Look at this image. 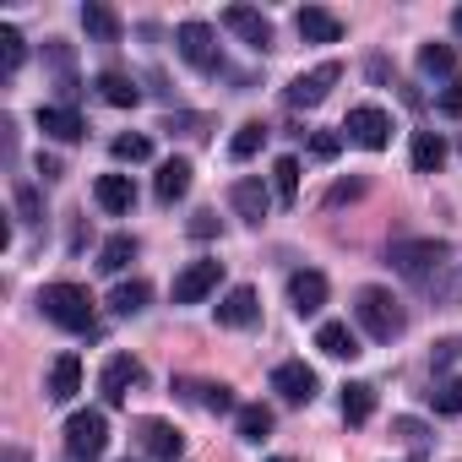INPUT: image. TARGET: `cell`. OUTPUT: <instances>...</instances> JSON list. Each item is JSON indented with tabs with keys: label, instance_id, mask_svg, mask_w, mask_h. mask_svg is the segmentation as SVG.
Returning <instances> with one entry per match:
<instances>
[{
	"label": "cell",
	"instance_id": "1",
	"mask_svg": "<svg viewBox=\"0 0 462 462\" xmlns=\"http://www.w3.org/2000/svg\"><path fill=\"white\" fill-rule=\"evenodd\" d=\"M392 273H402L408 283H419L424 294H440V300H457V283H451V245L424 235V240H392L386 251Z\"/></svg>",
	"mask_w": 462,
	"mask_h": 462
},
{
	"label": "cell",
	"instance_id": "2",
	"mask_svg": "<svg viewBox=\"0 0 462 462\" xmlns=\"http://www.w3.org/2000/svg\"><path fill=\"white\" fill-rule=\"evenodd\" d=\"M354 321L375 337V343H397L408 332V310L392 289H359L354 294Z\"/></svg>",
	"mask_w": 462,
	"mask_h": 462
},
{
	"label": "cell",
	"instance_id": "3",
	"mask_svg": "<svg viewBox=\"0 0 462 462\" xmlns=\"http://www.w3.org/2000/svg\"><path fill=\"white\" fill-rule=\"evenodd\" d=\"M39 310L60 332H93V294L82 283H44L39 289Z\"/></svg>",
	"mask_w": 462,
	"mask_h": 462
},
{
	"label": "cell",
	"instance_id": "4",
	"mask_svg": "<svg viewBox=\"0 0 462 462\" xmlns=\"http://www.w3.org/2000/svg\"><path fill=\"white\" fill-rule=\"evenodd\" d=\"M174 50H180V55H185V66H196L201 77H223V50H217V33H212V23H201V17L180 23V33H174Z\"/></svg>",
	"mask_w": 462,
	"mask_h": 462
},
{
	"label": "cell",
	"instance_id": "5",
	"mask_svg": "<svg viewBox=\"0 0 462 462\" xmlns=\"http://www.w3.org/2000/svg\"><path fill=\"white\" fill-rule=\"evenodd\" d=\"M104 446H109V419H104L98 408H82V413L66 419V451H71V457L93 462Z\"/></svg>",
	"mask_w": 462,
	"mask_h": 462
},
{
	"label": "cell",
	"instance_id": "6",
	"mask_svg": "<svg viewBox=\"0 0 462 462\" xmlns=\"http://www.w3.org/2000/svg\"><path fill=\"white\" fill-rule=\"evenodd\" d=\"M348 142H359V147H370V152H381L386 142H392V115L381 109V104H354L348 109Z\"/></svg>",
	"mask_w": 462,
	"mask_h": 462
},
{
	"label": "cell",
	"instance_id": "7",
	"mask_svg": "<svg viewBox=\"0 0 462 462\" xmlns=\"http://www.w3.org/2000/svg\"><path fill=\"white\" fill-rule=\"evenodd\" d=\"M273 392H278L289 408H305V402H316L321 381H316V370H310L305 359H283V365L273 370Z\"/></svg>",
	"mask_w": 462,
	"mask_h": 462
},
{
	"label": "cell",
	"instance_id": "8",
	"mask_svg": "<svg viewBox=\"0 0 462 462\" xmlns=\"http://www.w3.org/2000/svg\"><path fill=\"white\" fill-rule=\"evenodd\" d=\"M337 77H343V66H337V60H327V66H316V71L294 77V82H289V93H283V98H289V109H316V104L337 88Z\"/></svg>",
	"mask_w": 462,
	"mask_h": 462
},
{
	"label": "cell",
	"instance_id": "9",
	"mask_svg": "<svg viewBox=\"0 0 462 462\" xmlns=\"http://www.w3.org/2000/svg\"><path fill=\"white\" fill-rule=\"evenodd\" d=\"M217 283H223V262H190L169 294H174V305H201L207 294H217Z\"/></svg>",
	"mask_w": 462,
	"mask_h": 462
},
{
	"label": "cell",
	"instance_id": "10",
	"mask_svg": "<svg viewBox=\"0 0 462 462\" xmlns=\"http://www.w3.org/2000/svg\"><path fill=\"white\" fill-rule=\"evenodd\" d=\"M142 381H147L142 359H131V354H115V359L104 365V375H98V392H104V402L115 408V402H125V397H131V386H142Z\"/></svg>",
	"mask_w": 462,
	"mask_h": 462
},
{
	"label": "cell",
	"instance_id": "11",
	"mask_svg": "<svg viewBox=\"0 0 462 462\" xmlns=\"http://www.w3.org/2000/svg\"><path fill=\"white\" fill-rule=\"evenodd\" d=\"M256 316H262V300L251 283H235L217 300V327H256Z\"/></svg>",
	"mask_w": 462,
	"mask_h": 462
},
{
	"label": "cell",
	"instance_id": "12",
	"mask_svg": "<svg viewBox=\"0 0 462 462\" xmlns=\"http://www.w3.org/2000/svg\"><path fill=\"white\" fill-rule=\"evenodd\" d=\"M33 125L50 136V142H82V115L71 109V104H39V115H33Z\"/></svg>",
	"mask_w": 462,
	"mask_h": 462
},
{
	"label": "cell",
	"instance_id": "13",
	"mask_svg": "<svg viewBox=\"0 0 462 462\" xmlns=\"http://www.w3.org/2000/svg\"><path fill=\"white\" fill-rule=\"evenodd\" d=\"M223 28L240 33L251 50H273V23H267L256 6H228V12H223Z\"/></svg>",
	"mask_w": 462,
	"mask_h": 462
},
{
	"label": "cell",
	"instance_id": "14",
	"mask_svg": "<svg viewBox=\"0 0 462 462\" xmlns=\"http://www.w3.org/2000/svg\"><path fill=\"white\" fill-rule=\"evenodd\" d=\"M93 201H98L104 212L125 217V212L136 207V185H131V174H98V180H93Z\"/></svg>",
	"mask_w": 462,
	"mask_h": 462
},
{
	"label": "cell",
	"instance_id": "15",
	"mask_svg": "<svg viewBox=\"0 0 462 462\" xmlns=\"http://www.w3.org/2000/svg\"><path fill=\"white\" fill-rule=\"evenodd\" d=\"M142 446H147V457H152V462H180L185 435H180L174 424H163V419H147V424H142Z\"/></svg>",
	"mask_w": 462,
	"mask_h": 462
},
{
	"label": "cell",
	"instance_id": "16",
	"mask_svg": "<svg viewBox=\"0 0 462 462\" xmlns=\"http://www.w3.org/2000/svg\"><path fill=\"white\" fill-rule=\"evenodd\" d=\"M228 201H235V212H240L245 223H262V217L273 212V190H267L262 180H235V190H228Z\"/></svg>",
	"mask_w": 462,
	"mask_h": 462
},
{
	"label": "cell",
	"instance_id": "17",
	"mask_svg": "<svg viewBox=\"0 0 462 462\" xmlns=\"http://www.w3.org/2000/svg\"><path fill=\"white\" fill-rule=\"evenodd\" d=\"M294 28H300L305 44H337V39H343V23H337L327 6H305V12L294 17Z\"/></svg>",
	"mask_w": 462,
	"mask_h": 462
},
{
	"label": "cell",
	"instance_id": "18",
	"mask_svg": "<svg viewBox=\"0 0 462 462\" xmlns=\"http://www.w3.org/2000/svg\"><path fill=\"white\" fill-rule=\"evenodd\" d=\"M289 305H294L300 316H321V305H327V278H321V273H294V278H289Z\"/></svg>",
	"mask_w": 462,
	"mask_h": 462
},
{
	"label": "cell",
	"instance_id": "19",
	"mask_svg": "<svg viewBox=\"0 0 462 462\" xmlns=\"http://www.w3.org/2000/svg\"><path fill=\"white\" fill-rule=\"evenodd\" d=\"M316 348H321L327 359H354V354H359V332H354L348 321H321V327H316Z\"/></svg>",
	"mask_w": 462,
	"mask_h": 462
},
{
	"label": "cell",
	"instance_id": "20",
	"mask_svg": "<svg viewBox=\"0 0 462 462\" xmlns=\"http://www.w3.org/2000/svg\"><path fill=\"white\" fill-rule=\"evenodd\" d=\"M50 402H71L77 392H82V359L77 354H60L55 365H50Z\"/></svg>",
	"mask_w": 462,
	"mask_h": 462
},
{
	"label": "cell",
	"instance_id": "21",
	"mask_svg": "<svg viewBox=\"0 0 462 462\" xmlns=\"http://www.w3.org/2000/svg\"><path fill=\"white\" fill-rule=\"evenodd\" d=\"M190 190V163L185 158H169V163H158V180H152V196L163 201V207H174L180 196Z\"/></svg>",
	"mask_w": 462,
	"mask_h": 462
},
{
	"label": "cell",
	"instance_id": "22",
	"mask_svg": "<svg viewBox=\"0 0 462 462\" xmlns=\"http://www.w3.org/2000/svg\"><path fill=\"white\" fill-rule=\"evenodd\" d=\"M98 98L115 104V109H136V104H142V88H136L125 71H104V77H98Z\"/></svg>",
	"mask_w": 462,
	"mask_h": 462
},
{
	"label": "cell",
	"instance_id": "23",
	"mask_svg": "<svg viewBox=\"0 0 462 462\" xmlns=\"http://www.w3.org/2000/svg\"><path fill=\"white\" fill-rule=\"evenodd\" d=\"M147 300H152L147 278H131V283H115V289H109V310H115V316H142Z\"/></svg>",
	"mask_w": 462,
	"mask_h": 462
},
{
	"label": "cell",
	"instance_id": "24",
	"mask_svg": "<svg viewBox=\"0 0 462 462\" xmlns=\"http://www.w3.org/2000/svg\"><path fill=\"white\" fill-rule=\"evenodd\" d=\"M131 262H136V240H131V235H109V240H104V251H98V273L120 278Z\"/></svg>",
	"mask_w": 462,
	"mask_h": 462
},
{
	"label": "cell",
	"instance_id": "25",
	"mask_svg": "<svg viewBox=\"0 0 462 462\" xmlns=\"http://www.w3.org/2000/svg\"><path fill=\"white\" fill-rule=\"evenodd\" d=\"M457 60H462L457 44H424V50H419V71H424V77H451V82H457Z\"/></svg>",
	"mask_w": 462,
	"mask_h": 462
},
{
	"label": "cell",
	"instance_id": "26",
	"mask_svg": "<svg viewBox=\"0 0 462 462\" xmlns=\"http://www.w3.org/2000/svg\"><path fill=\"white\" fill-rule=\"evenodd\" d=\"M408 152H413V169H419V174H435V169L446 163V142H440L435 131H413V147H408Z\"/></svg>",
	"mask_w": 462,
	"mask_h": 462
},
{
	"label": "cell",
	"instance_id": "27",
	"mask_svg": "<svg viewBox=\"0 0 462 462\" xmlns=\"http://www.w3.org/2000/svg\"><path fill=\"white\" fill-rule=\"evenodd\" d=\"M370 413H375V386L370 381H348L343 386V419L348 424H365Z\"/></svg>",
	"mask_w": 462,
	"mask_h": 462
},
{
	"label": "cell",
	"instance_id": "28",
	"mask_svg": "<svg viewBox=\"0 0 462 462\" xmlns=\"http://www.w3.org/2000/svg\"><path fill=\"white\" fill-rule=\"evenodd\" d=\"M235 419H240V440H251V446H262L273 435V408L267 402H245Z\"/></svg>",
	"mask_w": 462,
	"mask_h": 462
},
{
	"label": "cell",
	"instance_id": "29",
	"mask_svg": "<svg viewBox=\"0 0 462 462\" xmlns=\"http://www.w3.org/2000/svg\"><path fill=\"white\" fill-rule=\"evenodd\" d=\"M82 28H88L98 44H120V17H115L109 6H98V0H93V6H82Z\"/></svg>",
	"mask_w": 462,
	"mask_h": 462
},
{
	"label": "cell",
	"instance_id": "30",
	"mask_svg": "<svg viewBox=\"0 0 462 462\" xmlns=\"http://www.w3.org/2000/svg\"><path fill=\"white\" fill-rule=\"evenodd\" d=\"M262 142H267V125H262V120H251V125H240V131H235V142H228V158L245 163V158H256V152H262Z\"/></svg>",
	"mask_w": 462,
	"mask_h": 462
},
{
	"label": "cell",
	"instance_id": "31",
	"mask_svg": "<svg viewBox=\"0 0 462 462\" xmlns=\"http://www.w3.org/2000/svg\"><path fill=\"white\" fill-rule=\"evenodd\" d=\"M23 55H28V44H23V33L6 23V28H0V71L17 77V71H23Z\"/></svg>",
	"mask_w": 462,
	"mask_h": 462
},
{
	"label": "cell",
	"instance_id": "32",
	"mask_svg": "<svg viewBox=\"0 0 462 462\" xmlns=\"http://www.w3.org/2000/svg\"><path fill=\"white\" fill-rule=\"evenodd\" d=\"M109 152H115L120 163H147V158H152V142H147L142 131H125V136L109 142Z\"/></svg>",
	"mask_w": 462,
	"mask_h": 462
},
{
	"label": "cell",
	"instance_id": "33",
	"mask_svg": "<svg viewBox=\"0 0 462 462\" xmlns=\"http://www.w3.org/2000/svg\"><path fill=\"white\" fill-rule=\"evenodd\" d=\"M273 190H278L283 207L300 196V158H278V163H273Z\"/></svg>",
	"mask_w": 462,
	"mask_h": 462
},
{
	"label": "cell",
	"instance_id": "34",
	"mask_svg": "<svg viewBox=\"0 0 462 462\" xmlns=\"http://www.w3.org/2000/svg\"><path fill=\"white\" fill-rule=\"evenodd\" d=\"M12 196H17V212H23V223H44V196H39V185L17 180V185H12Z\"/></svg>",
	"mask_w": 462,
	"mask_h": 462
},
{
	"label": "cell",
	"instance_id": "35",
	"mask_svg": "<svg viewBox=\"0 0 462 462\" xmlns=\"http://www.w3.org/2000/svg\"><path fill=\"white\" fill-rule=\"evenodd\" d=\"M430 402H435V413H462V375L457 381H440L430 392Z\"/></svg>",
	"mask_w": 462,
	"mask_h": 462
},
{
	"label": "cell",
	"instance_id": "36",
	"mask_svg": "<svg viewBox=\"0 0 462 462\" xmlns=\"http://www.w3.org/2000/svg\"><path fill=\"white\" fill-rule=\"evenodd\" d=\"M201 402H207L212 413H228V408H235V392L217 381V386H201ZM235 413H240V408H235Z\"/></svg>",
	"mask_w": 462,
	"mask_h": 462
},
{
	"label": "cell",
	"instance_id": "37",
	"mask_svg": "<svg viewBox=\"0 0 462 462\" xmlns=\"http://www.w3.org/2000/svg\"><path fill=\"white\" fill-rule=\"evenodd\" d=\"M354 196H365V180H337V185L327 190V201H332V207H343V201H354Z\"/></svg>",
	"mask_w": 462,
	"mask_h": 462
},
{
	"label": "cell",
	"instance_id": "38",
	"mask_svg": "<svg viewBox=\"0 0 462 462\" xmlns=\"http://www.w3.org/2000/svg\"><path fill=\"white\" fill-rule=\"evenodd\" d=\"M440 115H462V77L446 82V93H440Z\"/></svg>",
	"mask_w": 462,
	"mask_h": 462
},
{
	"label": "cell",
	"instance_id": "39",
	"mask_svg": "<svg viewBox=\"0 0 462 462\" xmlns=\"http://www.w3.org/2000/svg\"><path fill=\"white\" fill-rule=\"evenodd\" d=\"M0 147H6V158L17 163V120H12V115L0 120Z\"/></svg>",
	"mask_w": 462,
	"mask_h": 462
},
{
	"label": "cell",
	"instance_id": "40",
	"mask_svg": "<svg viewBox=\"0 0 462 462\" xmlns=\"http://www.w3.org/2000/svg\"><path fill=\"white\" fill-rule=\"evenodd\" d=\"M457 348H462V343H451V337H446V343H435V354H430V365H435V370H446V365L457 359Z\"/></svg>",
	"mask_w": 462,
	"mask_h": 462
},
{
	"label": "cell",
	"instance_id": "41",
	"mask_svg": "<svg viewBox=\"0 0 462 462\" xmlns=\"http://www.w3.org/2000/svg\"><path fill=\"white\" fill-rule=\"evenodd\" d=\"M190 235H196V240L217 235V217H212V212H196V217H190Z\"/></svg>",
	"mask_w": 462,
	"mask_h": 462
},
{
	"label": "cell",
	"instance_id": "42",
	"mask_svg": "<svg viewBox=\"0 0 462 462\" xmlns=\"http://www.w3.org/2000/svg\"><path fill=\"white\" fill-rule=\"evenodd\" d=\"M310 152H316V158H337V136H327V131H321V136L310 142Z\"/></svg>",
	"mask_w": 462,
	"mask_h": 462
},
{
	"label": "cell",
	"instance_id": "43",
	"mask_svg": "<svg viewBox=\"0 0 462 462\" xmlns=\"http://www.w3.org/2000/svg\"><path fill=\"white\" fill-rule=\"evenodd\" d=\"M397 435H402V440H424V424H413V419H397Z\"/></svg>",
	"mask_w": 462,
	"mask_h": 462
},
{
	"label": "cell",
	"instance_id": "44",
	"mask_svg": "<svg viewBox=\"0 0 462 462\" xmlns=\"http://www.w3.org/2000/svg\"><path fill=\"white\" fill-rule=\"evenodd\" d=\"M39 174H44V180H60V163H55V158H44V152H39Z\"/></svg>",
	"mask_w": 462,
	"mask_h": 462
},
{
	"label": "cell",
	"instance_id": "45",
	"mask_svg": "<svg viewBox=\"0 0 462 462\" xmlns=\"http://www.w3.org/2000/svg\"><path fill=\"white\" fill-rule=\"evenodd\" d=\"M6 462H28V451L23 446H6Z\"/></svg>",
	"mask_w": 462,
	"mask_h": 462
},
{
	"label": "cell",
	"instance_id": "46",
	"mask_svg": "<svg viewBox=\"0 0 462 462\" xmlns=\"http://www.w3.org/2000/svg\"><path fill=\"white\" fill-rule=\"evenodd\" d=\"M451 28H457V33H462V6H457V12H451Z\"/></svg>",
	"mask_w": 462,
	"mask_h": 462
},
{
	"label": "cell",
	"instance_id": "47",
	"mask_svg": "<svg viewBox=\"0 0 462 462\" xmlns=\"http://www.w3.org/2000/svg\"><path fill=\"white\" fill-rule=\"evenodd\" d=\"M273 462H289V457H273Z\"/></svg>",
	"mask_w": 462,
	"mask_h": 462
}]
</instances>
